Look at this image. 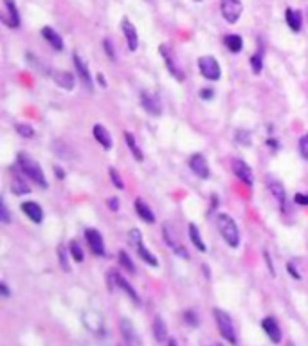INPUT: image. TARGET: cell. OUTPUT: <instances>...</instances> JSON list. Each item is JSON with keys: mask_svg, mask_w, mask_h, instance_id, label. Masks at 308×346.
<instances>
[{"mask_svg": "<svg viewBox=\"0 0 308 346\" xmlns=\"http://www.w3.org/2000/svg\"><path fill=\"white\" fill-rule=\"evenodd\" d=\"M103 45H105V51H107V54H108V58H110V60H115V53H114V49H112V42L110 40H105V42H103Z\"/></svg>", "mask_w": 308, "mask_h": 346, "instance_id": "obj_42", "label": "cell"}, {"mask_svg": "<svg viewBox=\"0 0 308 346\" xmlns=\"http://www.w3.org/2000/svg\"><path fill=\"white\" fill-rule=\"evenodd\" d=\"M121 29H123V34H125V38H126V43H128V49L137 51V47H139V36H137L135 26H133L128 18H123Z\"/></svg>", "mask_w": 308, "mask_h": 346, "instance_id": "obj_11", "label": "cell"}, {"mask_svg": "<svg viewBox=\"0 0 308 346\" xmlns=\"http://www.w3.org/2000/svg\"><path fill=\"white\" fill-rule=\"evenodd\" d=\"M232 171H234V175L238 177L242 182L247 184V186H251V184L254 182V173H252L251 166H249L245 160H242V159L232 160Z\"/></svg>", "mask_w": 308, "mask_h": 346, "instance_id": "obj_7", "label": "cell"}, {"mask_svg": "<svg viewBox=\"0 0 308 346\" xmlns=\"http://www.w3.org/2000/svg\"><path fill=\"white\" fill-rule=\"evenodd\" d=\"M285 20H287V24H289V27L294 31V33H299L301 31V13L299 11L289 8L285 11Z\"/></svg>", "mask_w": 308, "mask_h": 346, "instance_id": "obj_24", "label": "cell"}, {"mask_svg": "<svg viewBox=\"0 0 308 346\" xmlns=\"http://www.w3.org/2000/svg\"><path fill=\"white\" fill-rule=\"evenodd\" d=\"M0 290H2V296H6V297L9 296V289H8V285H6V283H2V285H0Z\"/></svg>", "mask_w": 308, "mask_h": 346, "instance_id": "obj_50", "label": "cell"}, {"mask_svg": "<svg viewBox=\"0 0 308 346\" xmlns=\"http://www.w3.org/2000/svg\"><path fill=\"white\" fill-rule=\"evenodd\" d=\"M135 211L146 224H153V222H155V215H153V211L150 210V205L146 204L143 198H135Z\"/></svg>", "mask_w": 308, "mask_h": 346, "instance_id": "obj_23", "label": "cell"}, {"mask_svg": "<svg viewBox=\"0 0 308 346\" xmlns=\"http://www.w3.org/2000/svg\"><path fill=\"white\" fill-rule=\"evenodd\" d=\"M110 276H112V280H114V283L115 285L119 287V289H123L125 290V294L128 297H132L133 301H135V303H141V297H139V294L135 292V289H133L132 285H130L128 282H126L125 278H123L121 274L119 272H115V270H110Z\"/></svg>", "mask_w": 308, "mask_h": 346, "instance_id": "obj_13", "label": "cell"}, {"mask_svg": "<svg viewBox=\"0 0 308 346\" xmlns=\"http://www.w3.org/2000/svg\"><path fill=\"white\" fill-rule=\"evenodd\" d=\"M262 327L263 330H265V334L269 335V339L272 342H281V328H279L278 321L274 319V317H265V319L262 321Z\"/></svg>", "mask_w": 308, "mask_h": 346, "instance_id": "obj_12", "label": "cell"}, {"mask_svg": "<svg viewBox=\"0 0 308 346\" xmlns=\"http://www.w3.org/2000/svg\"><path fill=\"white\" fill-rule=\"evenodd\" d=\"M141 105H143V108L152 116H159L160 112H162L160 110L159 99H157L153 94H150V92H146V90L141 92Z\"/></svg>", "mask_w": 308, "mask_h": 346, "instance_id": "obj_15", "label": "cell"}, {"mask_svg": "<svg viewBox=\"0 0 308 346\" xmlns=\"http://www.w3.org/2000/svg\"><path fill=\"white\" fill-rule=\"evenodd\" d=\"M96 80H98V83H99V85H103V87H107V80H105V76H103L101 73L96 74Z\"/></svg>", "mask_w": 308, "mask_h": 346, "instance_id": "obj_48", "label": "cell"}, {"mask_svg": "<svg viewBox=\"0 0 308 346\" xmlns=\"http://www.w3.org/2000/svg\"><path fill=\"white\" fill-rule=\"evenodd\" d=\"M236 139H238L240 143H244V145H251V135H249V132H238L236 133Z\"/></svg>", "mask_w": 308, "mask_h": 346, "instance_id": "obj_41", "label": "cell"}, {"mask_svg": "<svg viewBox=\"0 0 308 346\" xmlns=\"http://www.w3.org/2000/svg\"><path fill=\"white\" fill-rule=\"evenodd\" d=\"M159 51H160V54L164 56V60H166V67H168V71H170L173 76L177 78L179 81H182L184 80V73L180 71L179 67H177V63L173 61V58L170 56V51H168V47L166 45H160L159 47Z\"/></svg>", "mask_w": 308, "mask_h": 346, "instance_id": "obj_20", "label": "cell"}, {"mask_svg": "<svg viewBox=\"0 0 308 346\" xmlns=\"http://www.w3.org/2000/svg\"><path fill=\"white\" fill-rule=\"evenodd\" d=\"M18 168L22 170L23 175L29 177V180H33L34 184H38L40 188L49 186L45 175H43V170L31 155H27V153H18Z\"/></svg>", "mask_w": 308, "mask_h": 346, "instance_id": "obj_1", "label": "cell"}, {"mask_svg": "<svg viewBox=\"0 0 308 346\" xmlns=\"http://www.w3.org/2000/svg\"><path fill=\"white\" fill-rule=\"evenodd\" d=\"M117 346H128V344H126V342H119Z\"/></svg>", "mask_w": 308, "mask_h": 346, "instance_id": "obj_52", "label": "cell"}, {"mask_svg": "<svg viewBox=\"0 0 308 346\" xmlns=\"http://www.w3.org/2000/svg\"><path fill=\"white\" fill-rule=\"evenodd\" d=\"M83 325L90 332H94V334H99V332L103 330V317L99 316L98 312H92V310H88V312L83 314Z\"/></svg>", "mask_w": 308, "mask_h": 346, "instance_id": "obj_18", "label": "cell"}, {"mask_svg": "<svg viewBox=\"0 0 308 346\" xmlns=\"http://www.w3.org/2000/svg\"><path fill=\"white\" fill-rule=\"evenodd\" d=\"M68 251H70V255H73V260H76V262H83V249H81V245L78 244L76 240H73V242L68 244Z\"/></svg>", "mask_w": 308, "mask_h": 346, "instance_id": "obj_32", "label": "cell"}, {"mask_svg": "<svg viewBox=\"0 0 308 346\" xmlns=\"http://www.w3.org/2000/svg\"><path fill=\"white\" fill-rule=\"evenodd\" d=\"M58 258H60L61 269H63L65 272H68V270H70V267H68V260H67V255H65V247H63V245H60V247H58Z\"/></svg>", "mask_w": 308, "mask_h": 346, "instance_id": "obj_37", "label": "cell"}, {"mask_svg": "<svg viewBox=\"0 0 308 346\" xmlns=\"http://www.w3.org/2000/svg\"><path fill=\"white\" fill-rule=\"evenodd\" d=\"M187 163H189L191 171H193L197 177H200V179H209L211 175L209 164H207V160H205V157L202 155V153H193Z\"/></svg>", "mask_w": 308, "mask_h": 346, "instance_id": "obj_6", "label": "cell"}, {"mask_svg": "<svg viewBox=\"0 0 308 346\" xmlns=\"http://www.w3.org/2000/svg\"><path fill=\"white\" fill-rule=\"evenodd\" d=\"M251 67H252V73L254 74H262L263 71V58L262 54H254L251 58Z\"/></svg>", "mask_w": 308, "mask_h": 346, "instance_id": "obj_35", "label": "cell"}, {"mask_svg": "<svg viewBox=\"0 0 308 346\" xmlns=\"http://www.w3.org/2000/svg\"><path fill=\"white\" fill-rule=\"evenodd\" d=\"M108 173H110L112 184H114V186L117 188V190H123V188H125V182H123L121 175H119V171L115 170V168H110V170H108Z\"/></svg>", "mask_w": 308, "mask_h": 346, "instance_id": "obj_36", "label": "cell"}, {"mask_svg": "<svg viewBox=\"0 0 308 346\" xmlns=\"http://www.w3.org/2000/svg\"><path fill=\"white\" fill-rule=\"evenodd\" d=\"M287 269H289V272L294 276V280H301V274L296 270V267H294V263H289V265H287Z\"/></svg>", "mask_w": 308, "mask_h": 346, "instance_id": "obj_47", "label": "cell"}, {"mask_svg": "<svg viewBox=\"0 0 308 346\" xmlns=\"http://www.w3.org/2000/svg\"><path fill=\"white\" fill-rule=\"evenodd\" d=\"M218 346H222V344H218Z\"/></svg>", "mask_w": 308, "mask_h": 346, "instance_id": "obj_54", "label": "cell"}, {"mask_svg": "<svg viewBox=\"0 0 308 346\" xmlns=\"http://www.w3.org/2000/svg\"><path fill=\"white\" fill-rule=\"evenodd\" d=\"M73 60H74V67H76V71H78V74H80L81 81H83V83H85L87 90H90V92H92L94 85H92V76H90V73H88V65H87V61H85L83 58H81L78 53H74V54H73Z\"/></svg>", "mask_w": 308, "mask_h": 346, "instance_id": "obj_10", "label": "cell"}, {"mask_svg": "<svg viewBox=\"0 0 308 346\" xmlns=\"http://www.w3.org/2000/svg\"><path fill=\"white\" fill-rule=\"evenodd\" d=\"M184 321H186L187 325H191V327H198V316L193 312V310L184 312Z\"/></svg>", "mask_w": 308, "mask_h": 346, "instance_id": "obj_39", "label": "cell"}, {"mask_svg": "<svg viewBox=\"0 0 308 346\" xmlns=\"http://www.w3.org/2000/svg\"><path fill=\"white\" fill-rule=\"evenodd\" d=\"M213 316H215V321H217V327H218V330H220L222 337H224L227 342H231V344H236L238 339H236V330H234V325H232L231 316H229L227 312H224V310H220V308H215Z\"/></svg>", "mask_w": 308, "mask_h": 346, "instance_id": "obj_3", "label": "cell"}, {"mask_svg": "<svg viewBox=\"0 0 308 346\" xmlns=\"http://www.w3.org/2000/svg\"><path fill=\"white\" fill-rule=\"evenodd\" d=\"M108 207H110L112 211H117L119 210V198H115V197L108 198Z\"/></svg>", "mask_w": 308, "mask_h": 346, "instance_id": "obj_45", "label": "cell"}, {"mask_svg": "<svg viewBox=\"0 0 308 346\" xmlns=\"http://www.w3.org/2000/svg\"><path fill=\"white\" fill-rule=\"evenodd\" d=\"M263 256H265V260H267V267H269V270H270V274H272L274 278H276V269H274V265H272V262H270V256H269V252H263Z\"/></svg>", "mask_w": 308, "mask_h": 346, "instance_id": "obj_44", "label": "cell"}, {"mask_svg": "<svg viewBox=\"0 0 308 346\" xmlns=\"http://www.w3.org/2000/svg\"><path fill=\"white\" fill-rule=\"evenodd\" d=\"M119 263H121V265L125 267V269L128 270L130 274H133V272H135V265H133L132 258H130V256L126 255L125 251H121V252H119Z\"/></svg>", "mask_w": 308, "mask_h": 346, "instance_id": "obj_33", "label": "cell"}, {"mask_svg": "<svg viewBox=\"0 0 308 346\" xmlns=\"http://www.w3.org/2000/svg\"><path fill=\"white\" fill-rule=\"evenodd\" d=\"M54 173L58 175V179H65V171L60 166H54Z\"/></svg>", "mask_w": 308, "mask_h": 346, "instance_id": "obj_49", "label": "cell"}, {"mask_svg": "<svg viewBox=\"0 0 308 346\" xmlns=\"http://www.w3.org/2000/svg\"><path fill=\"white\" fill-rule=\"evenodd\" d=\"M153 335H155V339L159 342H164L168 339V327L162 317H155L153 319Z\"/></svg>", "mask_w": 308, "mask_h": 346, "instance_id": "obj_27", "label": "cell"}, {"mask_svg": "<svg viewBox=\"0 0 308 346\" xmlns=\"http://www.w3.org/2000/svg\"><path fill=\"white\" fill-rule=\"evenodd\" d=\"M200 98L202 99H211V98H213V88H202Z\"/></svg>", "mask_w": 308, "mask_h": 346, "instance_id": "obj_46", "label": "cell"}, {"mask_svg": "<svg viewBox=\"0 0 308 346\" xmlns=\"http://www.w3.org/2000/svg\"><path fill=\"white\" fill-rule=\"evenodd\" d=\"M4 8L6 11L2 13V22L8 27H18L20 26V15L18 9H16V2L15 0H4Z\"/></svg>", "mask_w": 308, "mask_h": 346, "instance_id": "obj_8", "label": "cell"}, {"mask_svg": "<svg viewBox=\"0 0 308 346\" xmlns=\"http://www.w3.org/2000/svg\"><path fill=\"white\" fill-rule=\"evenodd\" d=\"M85 238L88 242V247L92 249V252L98 256L105 255V242H103V236L98 229H85Z\"/></svg>", "mask_w": 308, "mask_h": 346, "instance_id": "obj_9", "label": "cell"}, {"mask_svg": "<svg viewBox=\"0 0 308 346\" xmlns=\"http://www.w3.org/2000/svg\"><path fill=\"white\" fill-rule=\"evenodd\" d=\"M128 242H130V245L132 247H141L143 245V235H141V231L137 227H133V229H130L128 231Z\"/></svg>", "mask_w": 308, "mask_h": 346, "instance_id": "obj_31", "label": "cell"}, {"mask_svg": "<svg viewBox=\"0 0 308 346\" xmlns=\"http://www.w3.org/2000/svg\"><path fill=\"white\" fill-rule=\"evenodd\" d=\"M125 141H126V146H128V150L132 152V155L135 157L137 160H143V152H141V148H139V145H137V141H135V135H133L132 132H128L126 130L125 132Z\"/></svg>", "mask_w": 308, "mask_h": 346, "instance_id": "obj_26", "label": "cell"}, {"mask_svg": "<svg viewBox=\"0 0 308 346\" xmlns=\"http://www.w3.org/2000/svg\"><path fill=\"white\" fill-rule=\"evenodd\" d=\"M94 137H96V141H98L105 150L112 148V135L108 133V130L103 125H94Z\"/></svg>", "mask_w": 308, "mask_h": 346, "instance_id": "obj_22", "label": "cell"}, {"mask_svg": "<svg viewBox=\"0 0 308 346\" xmlns=\"http://www.w3.org/2000/svg\"><path fill=\"white\" fill-rule=\"evenodd\" d=\"M53 80L58 87L65 88V90H73L74 85H76V78H74L73 73H68V71H56Z\"/></svg>", "mask_w": 308, "mask_h": 346, "instance_id": "obj_16", "label": "cell"}, {"mask_svg": "<svg viewBox=\"0 0 308 346\" xmlns=\"http://www.w3.org/2000/svg\"><path fill=\"white\" fill-rule=\"evenodd\" d=\"M299 153L303 159L308 160V132L299 139Z\"/></svg>", "mask_w": 308, "mask_h": 346, "instance_id": "obj_38", "label": "cell"}, {"mask_svg": "<svg viewBox=\"0 0 308 346\" xmlns=\"http://www.w3.org/2000/svg\"><path fill=\"white\" fill-rule=\"evenodd\" d=\"M220 9L225 22L236 24L240 16H242V13H244V4H242V0H222Z\"/></svg>", "mask_w": 308, "mask_h": 346, "instance_id": "obj_5", "label": "cell"}, {"mask_svg": "<svg viewBox=\"0 0 308 346\" xmlns=\"http://www.w3.org/2000/svg\"><path fill=\"white\" fill-rule=\"evenodd\" d=\"M187 233H189V240L193 242V245L197 247V251L200 252H205L207 249H205V244H204V240H202V235L200 231H198V227L195 224H189L187 225Z\"/></svg>", "mask_w": 308, "mask_h": 346, "instance_id": "obj_25", "label": "cell"}, {"mask_svg": "<svg viewBox=\"0 0 308 346\" xmlns=\"http://www.w3.org/2000/svg\"><path fill=\"white\" fill-rule=\"evenodd\" d=\"M224 43L231 53H240L242 47H244V40H242V36H238V34H227L224 38Z\"/></svg>", "mask_w": 308, "mask_h": 346, "instance_id": "obj_28", "label": "cell"}, {"mask_svg": "<svg viewBox=\"0 0 308 346\" xmlns=\"http://www.w3.org/2000/svg\"><path fill=\"white\" fill-rule=\"evenodd\" d=\"M22 211L29 217V220H33L34 224H40L43 220V211L40 207L38 202H23L22 204Z\"/></svg>", "mask_w": 308, "mask_h": 346, "instance_id": "obj_17", "label": "cell"}, {"mask_svg": "<svg viewBox=\"0 0 308 346\" xmlns=\"http://www.w3.org/2000/svg\"><path fill=\"white\" fill-rule=\"evenodd\" d=\"M11 188H13V193H16V195H27L31 191L29 186L26 184V180H23L22 177H18V175L13 177Z\"/></svg>", "mask_w": 308, "mask_h": 346, "instance_id": "obj_30", "label": "cell"}, {"mask_svg": "<svg viewBox=\"0 0 308 346\" xmlns=\"http://www.w3.org/2000/svg\"><path fill=\"white\" fill-rule=\"evenodd\" d=\"M42 36L51 43V47H53V49L63 51V40H61V36L53 29V27H49V26L42 27Z\"/></svg>", "mask_w": 308, "mask_h": 346, "instance_id": "obj_19", "label": "cell"}, {"mask_svg": "<svg viewBox=\"0 0 308 346\" xmlns=\"http://www.w3.org/2000/svg\"><path fill=\"white\" fill-rule=\"evenodd\" d=\"M15 128H16V132H18L22 137H26V139H31V137H34V130H33V126L23 125V123H18V125H16Z\"/></svg>", "mask_w": 308, "mask_h": 346, "instance_id": "obj_34", "label": "cell"}, {"mask_svg": "<svg viewBox=\"0 0 308 346\" xmlns=\"http://www.w3.org/2000/svg\"><path fill=\"white\" fill-rule=\"evenodd\" d=\"M269 190L272 193V197L278 200V204L281 205L283 210H285V204H287V193H285V188L279 180H272L269 179Z\"/></svg>", "mask_w": 308, "mask_h": 346, "instance_id": "obj_21", "label": "cell"}, {"mask_svg": "<svg viewBox=\"0 0 308 346\" xmlns=\"http://www.w3.org/2000/svg\"><path fill=\"white\" fill-rule=\"evenodd\" d=\"M195 2H202V0H195Z\"/></svg>", "mask_w": 308, "mask_h": 346, "instance_id": "obj_53", "label": "cell"}, {"mask_svg": "<svg viewBox=\"0 0 308 346\" xmlns=\"http://www.w3.org/2000/svg\"><path fill=\"white\" fill-rule=\"evenodd\" d=\"M0 220L4 222V224H9V222H11V217H9V211H8V205H6L4 200L0 202Z\"/></svg>", "mask_w": 308, "mask_h": 346, "instance_id": "obj_40", "label": "cell"}, {"mask_svg": "<svg viewBox=\"0 0 308 346\" xmlns=\"http://www.w3.org/2000/svg\"><path fill=\"white\" fill-rule=\"evenodd\" d=\"M198 68L200 74L209 81H218L222 78L220 63L215 56H200L198 58Z\"/></svg>", "mask_w": 308, "mask_h": 346, "instance_id": "obj_4", "label": "cell"}, {"mask_svg": "<svg viewBox=\"0 0 308 346\" xmlns=\"http://www.w3.org/2000/svg\"><path fill=\"white\" fill-rule=\"evenodd\" d=\"M121 332L123 337H125V342L128 346H141V339L137 335L135 327L128 319H121Z\"/></svg>", "mask_w": 308, "mask_h": 346, "instance_id": "obj_14", "label": "cell"}, {"mask_svg": "<svg viewBox=\"0 0 308 346\" xmlns=\"http://www.w3.org/2000/svg\"><path fill=\"white\" fill-rule=\"evenodd\" d=\"M217 227L220 231L222 238L225 240V244L229 247H238L240 245V231L236 222L232 220L231 215L227 213H218L217 215Z\"/></svg>", "mask_w": 308, "mask_h": 346, "instance_id": "obj_2", "label": "cell"}, {"mask_svg": "<svg viewBox=\"0 0 308 346\" xmlns=\"http://www.w3.org/2000/svg\"><path fill=\"white\" fill-rule=\"evenodd\" d=\"M137 252L141 256V260H145V263H148L150 267H159V260L150 252V249L146 245H141V247H137Z\"/></svg>", "mask_w": 308, "mask_h": 346, "instance_id": "obj_29", "label": "cell"}, {"mask_svg": "<svg viewBox=\"0 0 308 346\" xmlns=\"http://www.w3.org/2000/svg\"><path fill=\"white\" fill-rule=\"evenodd\" d=\"M168 346H179V344H177V341H175V339H170V342H168Z\"/></svg>", "mask_w": 308, "mask_h": 346, "instance_id": "obj_51", "label": "cell"}, {"mask_svg": "<svg viewBox=\"0 0 308 346\" xmlns=\"http://www.w3.org/2000/svg\"><path fill=\"white\" fill-rule=\"evenodd\" d=\"M294 200H296V204H299V205H308V195L297 193L296 197H294Z\"/></svg>", "mask_w": 308, "mask_h": 346, "instance_id": "obj_43", "label": "cell"}]
</instances>
